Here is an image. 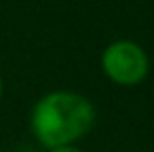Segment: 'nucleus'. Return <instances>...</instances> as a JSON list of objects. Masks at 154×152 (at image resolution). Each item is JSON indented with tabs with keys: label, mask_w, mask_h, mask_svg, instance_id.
<instances>
[{
	"label": "nucleus",
	"mask_w": 154,
	"mask_h": 152,
	"mask_svg": "<svg viewBox=\"0 0 154 152\" xmlns=\"http://www.w3.org/2000/svg\"><path fill=\"white\" fill-rule=\"evenodd\" d=\"M48 152H83V150L77 148L75 144H71V146H56V148H50Z\"/></svg>",
	"instance_id": "3"
},
{
	"label": "nucleus",
	"mask_w": 154,
	"mask_h": 152,
	"mask_svg": "<svg viewBox=\"0 0 154 152\" xmlns=\"http://www.w3.org/2000/svg\"><path fill=\"white\" fill-rule=\"evenodd\" d=\"M2 92H4V81H2V75H0V98H2Z\"/></svg>",
	"instance_id": "4"
},
{
	"label": "nucleus",
	"mask_w": 154,
	"mask_h": 152,
	"mask_svg": "<svg viewBox=\"0 0 154 152\" xmlns=\"http://www.w3.org/2000/svg\"><path fill=\"white\" fill-rule=\"evenodd\" d=\"M102 71L106 77L119 85H137L142 83L148 69L150 60L146 50L131 40H115L110 42L102 52Z\"/></svg>",
	"instance_id": "2"
},
{
	"label": "nucleus",
	"mask_w": 154,
	"mask_h": 152,
	"mask_svg": "<svg viewBox=\"0 0 154 152\" xmlns=\"http://www.w3.org/2000/svg\"><path fill=\"white\" fill-rule=\"evenodd\" d=\"M96 123V106L83 94L71 90H54L33 104L29 127L33 138L48 150L71 146L85 138Z\"/></svg>",
	"instance_id": "1"
}]
</instances>
